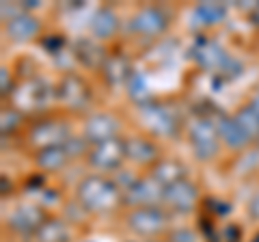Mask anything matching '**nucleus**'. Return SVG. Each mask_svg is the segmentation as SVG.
Returning <instances> with one entry per match:
<instances>
[{"mask_svg": "<svg viewBox=\"0 0 259 242\" xmlns=\"http://www.w3.org/2000/svg\"><path fill=\"white\" fill-rule=\"evenodd\" d=\"M74 201L91 216H110L125 210L123 186L112 175L84 173L74 186Z\"/></svg>", "mask_w": 259, "mask_h": 242, "instance_id": "nucleus-1", "label": "nucleus"}, {"mask_svg": "<svg viewBox=\"0 0 259 242\" xmlns=\"http://www.w3.org/2000/svg\"><path fill=\"white\" fill-rule=\"evenodd\" d=\"M74 134H76L74 117L63 110H48V112H41V115L28 119V124L22 132L24 145L30 151L65 145Z\"/></svg>", "mask_w": 259, "mask_h": 242, "instance_id": "nucleus-2", "label": "nucleus"}, {"mask_svg": "<svg viewBox=\"0 0 259 242\" xmlns=\"http://www.w3.org/2000/svg\"><path fill=\"white\" fill-rule=\"evenodd\" d=\"M184 139L192 158L199 165H214L225 154L221 145V136H218L216 119L209 115H194L190 119H186Z\"/></svg>", "mask_w": 259, "mask_h": 242, "instance_id": "nucleus-3", "label": "nucleus"}, {"mask_svg": "<svg viewBox=\"0 0 259 242\" xmlns=\"http://www.w3.org/2000/svg\"><path fill=\"white\" fill-rule=\"evenodd\" d=\"M173 26V13L158 3L139 5L125 20V33L143 44H151L164 37Z\"/></svg>", "mask_w": 259, "mask_h": 242, "instance_id": "nucleus-4", "label": "nucleus"}, {"mask_svg": "<svg viewBox=\"0 0 259 242\" xmlns=\"http://www.w3.org/2000/svg\"><path fill=\"white\" fill-rule=\"evenodd\" d=\"M123 227L134 238L153 242L173 229V214L164 206H139L123 210Z\"/></svg>", "mask_w": 259, "mask_h": 242, "instance_id": "nucleus-5", "label": "nucleus"}, {"mask_svg": "<svg viewBox=\"0 0 259 242\" xmlns=\"http://www.w3.org/2000/svg\"><path fill=\"white\" fill-rule=\"evenodd\" d=\"M54 89V100L59 104V110L67 112V115L76 117V115H87L91 112L93 106V89L89 85V80L82 74H76V71H63L56 80Z\"/></svg>", "mask_w": 259, "mask_h": 242, "instance_id": "nucleus-6", "label": "nucleus"}, {"mask_svg": "<svg viewBox=\"0 0 259 242\" xmlns=\"http://www.w3.org/2000/svg\"><path fill=\"white\" fill-rule=\"evenodd\" d=\"M127 132L130 130L125 117L115 108H93L80 119V136L89 145L119 139V136H125Z\"/></svg>", "mask_w": 259, "mask_h": 242, "instance_id": "nucleus-7", "label": "nucleus"}, {"mask_svg": "<svg viewBox=\"0 0 259 242\" xmlns=\"http://www.w3.org/2000/svg\"><path fill=\"white\" fill-rule=\"evenodd\" d=\"M166 156L164 143L145 130H132L125 134V160L136 173H147Z\"/></svg>", "mask_w": 259, "mask_h": 242, "instance_id": "nucleus-8", "label": "nucleus"}, {"mask_svg": "<svg viewBox=\"0 0 259 242\" xmlns=\"http://www.w3.org/2000/svg\"><path fill=\"white\" fill-rule=\"evenodd\" d=\"M139 121H141V130L149 132L151 136L164 141L173 139L177 134H184V124L186 121L180 119V115L164 102H143L139 106Z\"/></svg>", "mask_w": 259, "mask_h": 242, "instance_id": "nucleus-9", "label": "nucleus"}, {"mask_svg": "<svg viewBox=\"0 0 259 242\" xmlns=\"http://www.w3.org/2000/svg\"><path fill=\"white\" fill-rule=\"evenodd\" d=\"M82 165L89 169V173H102V175H112L115 177L121 169L127 167V160H125V136L89 145Z\"/></svg>", "mask_w": 259, "mask_h": 242, "instance_id": "nucleus-10", "label": "nucleus"}, {"mask_svg": "<svg viewBox=\"0 0 259 242\" xmlns=\"http://www.w3.org/2000/svg\"><path fill=\"white\" fill-rule=\"evenodd\" d=\"M3 33L11 44L26 46V44L37 42L44 35V20L35 11H30L22 5V9L13 18L3 22Z\"/></svg>", "mask_w": 259, "mask_h": 242, "instance_id": "nucleus-11", "label": "nucleus"}, {"mask_svg": "<svg viewBox=\"0 0 259 242\" xmlns=\"http://www.w3.org/2000/svg\"><path fill=\"white\" fill-rule=\"evenodd\" d=\"M125 33V20L110 5H100L89 18V37L97 44H110Z\"/></svg>", "mask_w": 259, "mask_h": 242, "instance_id": "nucleus-12", "label": "nucleus"}, {"mask_svg": "<svg viewBox=\"0 0 259 242\" xmlns=\"http://www.w3.org/2000/svg\"><path fill=\"white\" fill-rule=\"evenodd\" d=\"M201 201V188L192 177H184V180L175 182L173 186L164 188L162 195V206H164L173 216L175 214H190L197 210Z\"/></svg>", "mask_w": 259, "mask_h": 242, "instance_id": "nucleus-13", "label": "nucleus"}, {"mask_svg": "<svg viewBox=\"0 0 259 242\" xmlns=\"http://www.w3.org/2000/svg\"><path fill=\"white\" fill-rule=\"evenodd\" d=\"M123 192H125V208L162 206L164 188L149 173H136L123 186Z\"/></svg>", "mask_w": 259, "mask_h": 242, "instance_id": "nucleus-14", "label": "nucleus"}, {"mask_svg": "<svg viewBox=\"0 0 259 242\" xmlns=\"http://www.w3.org/2000/svg\"><path fill=\"white\" fill-rule=\"evenodd\" d=\"M50 216V212H46L44 206L37 204H18L15 206L9 216H7V227H9L13 233L18 236H35L37 229L46 223V219Z\"/></svg>", "mask_w": 259, "mask_h": 242, "instance_id": "nucleus-15", "label": "nucleus"}, {"mask_svg": "<svg viewBox=\"0 0 259 242\" xmlns=\"http://www.w3.org/2000/svg\"><path fill=\"white\" fill-rule=\"evenodd\" d=\"M216 126H218V136H221V145L225 154L231 156H242L246 154L248 149H253L255 145L250 143V139L244 134V130L238 126V121L233 119L231 112H225V115L216 117Z\"/></svg>", "mask_w": 259, "mask_h": 242, "instance_id": "nucleus-16", "label": "nucleus"}, {"mask_svg": "<svg viewBox=\"0 0 259 242\" xmlns=\"http://www.w3.org/2000/svg\"><path fill=\"white\" fill-rule=\"evenodd\" d=\"M30 163L44 175L63 173L71 163H76L67 145H56V147H44L37 151H30Z\"/></svg>", "mask_w": 259, "mask_h": 242, "instance_id": "nucleus-17", "label": "nucleus"}, {"mask_svg": "<svg viewBox=\"0 0 259 242\" xmlns=\"http://www.w3.org/2000/svg\"><path fill=\"white\" fill-rule=\"evenodd\" d=\"M153 180H156L162 188H168L173 186L175 182L184 180V177H188V171H186V165L182 163L177 156H164L160 160V163L151 169V171H147Z\"/></svg>", "mask_w": 259, "mask_h": 242, "instance_id": "nucleus-18", "label": "nucleus"}, {"mask_svg": "<svg viewBox=\"0 0 259 242\" xmlns=\"http://www.w3.org/2000/svg\"><path fill=\"white\" fill-rule=\"evenodd\" d=\"M71 223L65 221L63 216L50 214L46 219V223L37 229V233L32 236L35 242H71Z\"/></svg>", "mask_w": 259, "mask_h": 242, "instance_id": "nucleus-19", "label": "nucleus"}, {"mask_svg": "<svg viewBox=\"0 0 259 242\" xmlns=\"http://www.w3.org/2000/svg\"><path fill=\"white\" fill-rule=\"evenodd\" d=\"M227 13H229L227 5H223V3H209V0H207V3L194 5L192 20L197 22V26H201V28H216V26H221V24H225Z\"/></svg>", "mask_w": 259, "mask_h": 242, "instance_id": "nucleus-20", "label": "nucleus"}, {"mask_svg": "<svg viewBox=\"0 0 259 242\" xmlns=\"http://www.w3.org/2000/svg\"><path fill=\"white\" fill-rule=\"evenodd\" d=\"M28 119L26 112L22 108H18L13 102H3V108H0V130H3V136H13L15 132H24Z\"/></svg>", "mask_w": 259, "mask_h": 242, "instance_id": "nucleus-21", "label": "nucleus"}, {"mask_svg": "<svg viewBox=\"0 0 259 242\" xmlns=\"http://www.w3.org/2000/svg\"><path fill=\"white\" fill-rule=\"evenodd\" d=\"M231 115L238 121V126L244 130V134L250 139V143L257 145V141H259V112L244 100L231 110Z\"/></svg>", "mask_w": 259, "mask_h": 242, "instance_id": "nucleus-22", "label": "nucleus"}, {"mask_svg": "<svg viewBox=\"0 0 259 242\" xmlns=\"http://www.w3.org/2000/svg\"><path fill=\"white\" fill-rule=\"evenodd\" d=\"M15 91H18V89H15L13 69L7 65V63H3V67H0V95H3V102H9Z\"/></svg>", "mask_w": 259, "mask_h": 242, "instance_id": "nucleus-23", "label": "nucleus"}, {"mask_svg": "<svg viewBox=\"0 0 259 242\" xmlns=\"http://www.w3.org/2000/svg\"><path fill=\"white\" fill-rule=\"evenodd\" d=\"M164 240H168V242H199L197 233H194L192 229H188V227H173L166 233Z\"/></svg>", "mask_w": 259, "mask_h": 242, "instance_id": "nucleus-24", "label": "nucleus"}, {"mask_svg": "<svg viewBox=\"0 0 259 242\" xmlns=\"http://www.w3.org/2000/svg\"><path fill=\"white\" fill-rule=\"evenodd\" d=\"M248 216L253 221H259V188H257V192L248 201Z\"/></svg>", "mask_w": 259, "mask_h": 242, "instance_id": "nucleus-25", "label": "nucleus"}, {"mask_svg": "<svg viewBox=\"0 0 259 242\" xmlns=\"http://www.w3.org/2000/svg\"><path fill=\"white\" fill-rule=\"evenodd\" d=\"M246 102L259 112V85H255L253 89H250V93L246 95Z\"/></svg>", "mask_w": 259, "mask_h": 242, "instance_id": "nucleus-26", "label": "nucleus"}, {"mask_svg": "<svg viewBox=\"0 0 259 242\" xmlns=\"http://www.w3.org/2000/svg\"><path fill=\"white\" fill-rule=\"evenodd\" d=\"M255 149H257V151H259V141H257V145H255Z\"/></svg>", "mask_w": 259, "mask_h": 242, "instance_id": "nucleus-27", "label": "nucleus"}, {"mask_svg": "<svg viewBox=\"0 0 259 242\" xmlns=\"http://www.w3.org/2000/svg\"><path fill=\"white\" fill-rule=\"evenodd\" d=\"M257 188H259V175H257Z\"/></svg>", "mask_w": 259, "mask_h": 242, "instance_id": "nucleus-28", "label": "nucleus"}, {"mask_svg": "<svg viewBox=\"0 0 259 242\" xmlns=\"http://www.w3.org/2000/svg\"><path fill=\"white\" fill-rule=\"evenodd\" d=\"M153 242H162V240H153ZM164 242H168V240H164Z\"/></svg>", "mask_w": 259, "mask_h": 242, "instance_id": "nucleus-29", "label": "nucleus"}]
</instances>
